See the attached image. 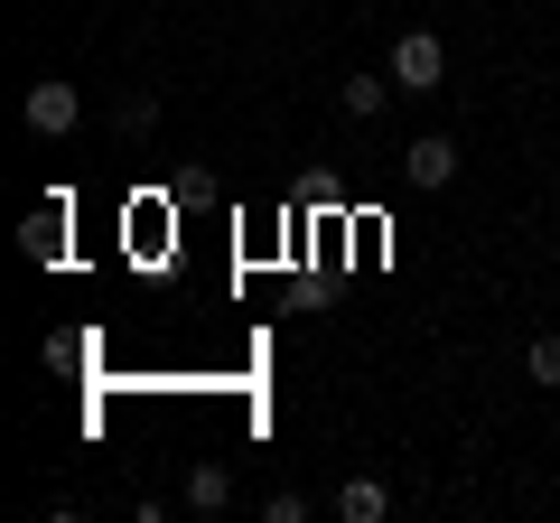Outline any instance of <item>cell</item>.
Here are the masks:
<instances>
[{
    "instance_id": "5b68a950",
    "label": "cell",
    "mask_w": 560,
    "mask_h": 523,
    "mask_svg": "<svg viewBox=\"0 0 560 523\" xmlns=\"http://www.w3.org/2000/svg\"><path fill=\"white\" fill-rule=\"evenodd\" d=\"M20 253L28 262H66V206H38V216L20 224Z\"/></svg>"
},
{
    "instance_id": "6da1fadb",
    "label": "cell",
    "mask_w": 560,
    "mask_h": 523,
    "mask_svg": "<svg viewBox=\"0 0 560 523\" xmlns=\"http://www.w3.org/2000/svg\"><path fill=\"white\" fill-rule=\"evenodd\" d=\"M383 75H393L401 94H440V84H448V47L430 38V28H401L393 57H383Z\"/></svg>"
},
{
    "instance_id": "ba28073f",
    "label": "cell",
    "mask_w": 560,
    "mask_h": 523,
    "mask_svg": "<svg viewBox=\"0 0 560 523\" xmlns=\"http://www.w3.org/2000/svg\"><path fill=\"white\" fill-rule=\"evenodd\" d=\"M523 374H533V383H560V337H533V346H523Z\"/></svg>"
},
{
    "instance_id": "8992f818",
    "label": "cell",
    "mask_w": 560,
    "mask_h": 523,
    "mask_svg": "<svg viewBox=\"0 0 560 523\" xmlns=\"http://www.w3.org/2000/svg\"><path fill=\"white\" fill-rule=\"evenodd\" d=\"M187 504H197V514H224V504H234V477H224L215 458H197L187 467Z\"/></svg>"
},
{
    "instance_id": "277c9868",
    "label": "cell",
    "mask_w": 560,
    "mask_h": 523,
    "mask_svg": "<svg viewBox=\"0 0 560 523\" xmlns=\"http://www.w3.org/2000/svg\"><path fill=\"white\" fill-rule=\"evenodd\" d=\"M337 514L346 523H383V514H393V486H383V477H346L337 486Z\"/></svg>"
},
{
    "instance_id": "52a82bcc",
    "label": "cell",
    "mask_w": 560,
    "mask_h": 523,
    "mask_svg": "<svg viewBox=\"0 0 560 523\" xmlns=\"http://www.w3.org/2000/svg\"><path fill=\"white\" fill-rule=\"evenodd\" d=\"M393 94H401L393 75H346V84H337V103H346V113H355V121H374V113H383V103H393Z\"/></svg>"
},
{
    "instance_id": "9c48e42d",
    "label": "cell",
    "mask_w": 560,
    "mask_h": 523,
    "mask_svg": "<svg viewBox=\"0 0 560 523\" xmlns=\"http://www.w3.org/2000/svg\"><path fill=\"white\" fill-rule=\"evenodd\" d=\"M160 121V94H121V131H150Z\"/></svg>"
},
{
    "instance_id": "7a4b0ae2",
    "label": "cell",
    "mask_w": 560,
    "mask_h": 523,
    "mask_svg": "<svg viewBox=\"0 0 560 523\" xmlns=\"http://www.w3.org/2000/svg\"><path fill=\"white\" fill-rule=\"evenodd\" d=\"M20 121L38 131V141H66V131L84 121V94H75V84H57V75H38V84L20 94Z\"/></svg>"
},
{
    "instance_id": "30bf717a",
    "label": "cell",
    "mask_w": 560,
    "mask_h": 523,
    "mask_svg": "<svg viewBox=\"0 0 560 523\" xmlns=\"http://www.w3.org/2000/svg\"><path fill=\"white\" fill-rule=\"evenodd\" d=\"M261 523H308V496H290V486H280V496L261 504Z\"/></svg>"
},
{
    "instance_id": "3957f363",
    "label": "cell",
    "mask_w": 560,
    "mask_h": 523,
    "mask_svg": "<svg viewBox=\"0 0 560 523\" xmlns=\"http://www.w3.org/2000/svg\"><path fill=\"white\" fill-rule=\"evenodd\" d=\"M401 178L411 187H448L458 178V141H448V131H420V141L401 150Z\"/></svg>"
}]
</instances>
